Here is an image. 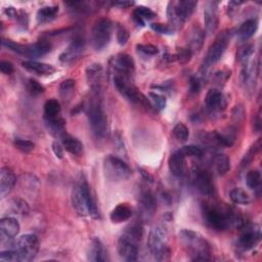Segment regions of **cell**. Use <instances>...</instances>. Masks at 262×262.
I'll use <instances>...</instances> for the list:
<instances>
[{
    "label": "cell",
    "instance_id": "6da1fadb",
    "mask_svg": "<svg viewBox=\"0 0 262 262\" xmlns=\"http://www.w3.org/2000/svg\"><path fill=\"white\" fill-rule=\"evenodd\" d=\"M179 239L192 261L210 260V245L202 235L190 230H182Z\"/></svg>",
    "mask_w": 262,
    "mask_h": 262
},
{
    "label": "cell",
    "instance_id": "7a4b0ae2",
    "mask_svg": "<svg viewBox=\"0 0 262 262\" xmlns=\"http://www.w3.org/2000/svg\"><path fill=\"white\" fill-rule=\"evenodd\" d=\"M71 201L73 208L82 217L91 216L99 218V210L93 200L88 184L85 181L77 183L73 186L71 193Z\"/></svg>",
    "mask_w": 262,
    "mask_h": 262
},
{
    "label": "cell",
    "instance_id": "3957f363",
    "mask_svg": "<svg viewBox=\"0 0 262 262\" xmlns=\"http://www.w3.org/2000/svg\"><path fill=\"white\" fill-rule=\"evenodd\" d=\"M87 117L93 134L97 138L106 137L108 133V117L104 110L100 92H93V97L87 107Z\"/></svg>",
    "mask_w": 262,
    "mask_h": 262
},
{
    "label": "cell",
    "instance_id": "277c9868",
    "mask_svg": "<svg viewBox=\"0 0 262 262\" xmlns=\"http://www.w3.org/2000/svg\"><path fill=\"white\" fill-rule=\"evenodd\" d=\"M148 246L156 260H169L170 249L168 247V235L164 226L157 225L151 231L148 240Z\"/></svg>",
    "mask_w": 262,
    "mask_h": 262
},
{
    "label": "cell",
    "instance_id": "5b68a950",
    "mask_svg": "<svg viewBox=\"0 0 262 262\" xmlns=\"http://www.w3.org/2000/svg\"><path fill=\"white\" fill-rule=\"evenodd\" d=\"M198 3L192 0H182V2H170L167 8V17L169 25L175 29L181 26L192 15Z\"/></svg>",
    "mask_w": 262,
    "mask_h": 262
},
{
    "label": "cell",
    "instance_id": "8992f818",
    "mask_svg": "<svg viewBox=\"0 0 262 262\" xmlns=\"http://www.w3.org/2000/svg\"><path fill=\"white\" fill-rule=\"evenodd\" d=\"M105 176L112 181L126 180L131 175L129 166L120 158L109 155L104 160Z\"/></svg>",
    "mask_w": 262,
    "mask_h": 262
},
{
    "label": "cell",
    "instance_id": "52a82bcc",
    "mask_svg": "<svg viewBox=\"0 0 262 262\" xmlns=\"http://www.w3.org/2000/svg\"><path fill=\"white\" fill-rule=\"evenodd\" d=\"M113 31V24L107 18L97 20L92 28L91 40L92 45L96 50L104 49L111 41Z\"/></svg>",
    "mask_w": 262,
    "mask_h": 262
},
{
    "label": "cell",
    "instance_id": "ba28073f",
    "mask_svg": "<svg viewBox=\"0 0 262 262\" xmlns=\"http://www.w3.org/2000/svg\"><path fill=\"white\" fill-rule=\"evenodd\" d=\"M14 249L17 250L21 261H32L39 250V241L35 235H24L14 244Z\"/></svg>",
    "mask_w": 262,
    "mask_h": 262
},
{
    "label": "cell",
    "instance_id": "9c48e42d",
    "mask_svg": "<svg viewBox=\"0 0 262 262\" xmlns=\"http://www.w3.org/2000/svg\"><path fill=\"white\" fill-rule=\"evenodd\" d=\"M261 240V228L257 223L244 224L241 227V234L237 241L238 249L249 251L256 247Z\"/></svg>",
    "mask_w": 262,
    "mask_h": 262
},
{
    "label": "cell",
    "instance_id": "30bf717a",
    "mask_svg": "<svg viewBox=\"0 0 262 262\" xmlns=\"http://www.w3.org/2000/svg\"><path fill=\"white\" fill-rule=\"evenodd\" d=\"M114 85L116 89L119 91V93L124 96L126 100H128L131 103H143L148 104L147 99H145L140 92L137 91V89L131 85L127 79V76L122 75H116L114 77Z\"/></svg>",
    "mask_w": 262,
    "mask_h": 262
},
{
    "label": "cell",
    "instance_id": "8fae6325",
    "mask_svg": "<svg viewBox=\"0 0 262 262\" xmlns=\"http://www.w3.org/2000/svg\"><path fill=\"white\" fill-rule=\"evenodd\" d=\"M227 45H228V35L224 32L221 35H219L216 38V40L210 45L205 58L206 66H204V67L208 68L211 64L217 62L225 52Z\"/></svg>",
    "mask_w": 262,
    "mask_h": 262
},
{
    "label": "cell",
    "instance_id": "7c38bea8",
    "mask_svg": "<svg viewBox=\"0 0 262 262\" xmlns=\"http://www.w3.org/2000/svg\"><path fill=\"white\" fill-rule=\"evenodd\" d=\"M138 243L133 240L128 239L124 235L118 241V253L121 258L126 261H136L139 256V247Z\"/></svg>",
    "mask_w": 262,
    "mask_h": 262
},
{
    "label": "cell",
    "instance_id": "4fadbf2b",
    "mask_svg": "<svg viewBox=\"0 0 262 262\" xmlns=\"http://www.w3.org/2000/svg\"><path fill=\"white\" fill-rule=\"evenodd\" d=\"M85 42L81 38H75L69 46L66 48L59 55V60L64 63H71L78 59L84 51Z\"/></svg>",
    "mask_w": 262,
    "mask_h": 262
},
{
    "label": "cell",
    "instance_id": "5bb4252c",
    "mask_svg": "<svg viewBox=\"0 0 262 262\" xmlns=\"http://www.w3.org/2000/svg\"><path fill=\"white\" fill-rule=\"evenodd\" d=\"M204 24L208 34H213L219 25L218 4L216 2L207 3L204 10Z\"/></svg>",
    "mask_w": 262,
    "mask_h": 262
},
{
    "label": "cell",
    "instance_id": "9a60e30c",
    "mask_svg": "<svg viewBox=\"0 0 262 262\" xmlns=\"http://www.w3.org/2000/svg\"><path fill=\"white\" fill-rule=\"evenodd\" d=\"M195 188L200 193L206 196H212L214 194V185L210 174L206 170H198L194 174L193 179Z\"/></svg>",
    "mask_w": 262,
    "mask_h": 262
},
{
    "label": "cell",
    "instance_id": "2e32d148",
    "mask_svg": "<svg viewBox=\"0 0 262 262\" xmlns=\"http://www.w3.org/2000/svg\"><path fill=\"white\" fill-rule=\"evenodd\" d=\"M113 68L123 76H129L136 69V63L133 56L127 53H119L113 58Z\"/></svg>",
    "mask_w": 262,
    "mask_h": 262
},
{
    "label": "cell",
    "instance_id": "e0dca14e",
    "mask_svg": "<svg viewBox=\"0 0 262 262\" xmlns=\"http://www.w3.org/2000/svg\"><path fill=\"white\" fill-rule=\"evenodd\" d=\"M205 105L211 113H218L225 110L227 106V101L225 95L221 91L217 89H210L207 92Z\"/></svg>",
    "mask_w": 262,
    "mask_h": 262
},
{
    "label": "cell",
    "instance_id": "ac0fdd59",
    "mask_svg": "<svg viewBox=\"0 0 262 262\" xmlns=\"http://www.w3.org/2000/svg\"><path fill=\"white\" fill-rule=\"evenodd\" d=\"M21 226L19 221L14 217H5L0 221V237L2 242L13 240L20 233Z\"/></svg>",
    "mask_w": 262,
    "mask_h": 262
},
{
    "label": "cell",
    "instance_id": "d6986e66",
    "mask_svg": "<svg viewBox=\"0 0 262 262\" xmlns=\"http://www.w3.org/2000/svg\"><path fill=\"white\" fill-rule=\"evenodd\" d=\"M16 182L17 177L13 170L8 167H3L0 170V195L2 198H6L13 190Z\"/></svg>",
    "mask_w": 262,
    "mask_h": 262
},
{
    "label": "cell",
    "instance_id": "ffe728a7",
    "mask_svg": "<svg viewBox=\"0 0 262 262\" xmlns=\"http://www.w3.org/2000/svg\"><path fill=\"white\" fill-rule=\"evenodd\" d=\"M87 81L92 88L93 92H101L102 90V77L103 67L100 63H91L86 69Z\"/></svg>",
    "mask_w": 262,
    "mask_h": 262
},
{
    "label": "cell",
    "instance_id": "44dd1931",
    "mask_svg": "<svg viewBox=\"0 0 262 262\" xmlns=\"http://www.w3.org/2000/svg\"><path fill=\"white\" fill-rule=\"evenodd\" d=\"M51 50V44L46 40H40L33 44L24 45V50L22 55L37 58L42 55H45Z\"/></svg>",
    "mask_w": 262,
    "mask_h": 262
},
{
    "label": "cell",
    "instance_id": "7402d4cb",
    "mask_svg": "<svg viewBox=\"0 0 262 262\" xmlns=\"http://www.w3.org/2000/svg\"><path fill=\"white\" fill-rule=\"evenodd\" d=\"M23 68L37 75H51L55 72V68L49 63L39 62L36 60H25L22 62Z\"/></svg>",
    "mask_w": 262,
    "mask_h": 262
},
{
    "label": "cell",
    "instance_id": "603a6c76",
    "mask_svg": "<svg viewBox=\"0 0 262 262\" xmlns=\"http://www.w3.org/2000/svg\"><path fill=\"white\" fill-rule=\"evenodd\" d=\"M168 166L170 172L176 176L181 177L185 172V157L180 153V151H176L169 157Z\"/></svg>",
    "mask_w": 262,
    "mask_h": 262
},
{
    "label": "cell",
    "instance_id": "cb8c5ba5",
    "mask_svg": "<svg viewBox=\"0 0 262 262\" xmlns=\"http://www.w3.org/2000/svg\"><path fill=\"white\" fill-rule=\"evenodd\" d=\"M87 259L90 261H106L107 258V251L105 249L104 244L97 238H94L88 248L87 252Z\"/></svg>",
    "mask_w": 262,
    "mask_h": 262
},
{
    "label": "cell",
    "instance_id": "d4e9b609",
    "mask_svg": "<svg viewBox=\"0 0 262 262\" xmlns=\"http://www.w3.org/2000/svg\"><path fill=\"white\" fill-rule=\"evenodd\" d=\"M133 214V208L128 204H119L112 210L110 214V219L113 223H122L129 220Z\"/></svg>",
    "mask_w": 262,
    "mask_h": 262
},
{
    "label": "cell",
    "instance_id": "484cf974",
    "mask_svg": "<svg viewBox=\"0 0 262 262\" xmlns=\"http://www.w3.org/2000/svg\"><path fill=\"white\" fill-rule=\"evenodd\" d=\"M140 207L143 214L146 217H151L154 214L157 206H156V200L152 192L150 191L142 192L140 196Z\"/></svg>",
    "mask_w": 262,
    "mask_h": 262
},
{
    "label": "cell",
    "instance_id": "4316f807",
    "mask_svg": "<svg viewBox=\"0 0 262 262\" xmlns=\"http://www.w3.org/2000/svg\"><path fill=\"white\" fill-rule=\"evenodd\" d=\"M61 145H62L63 149H66V151L69 152L72 155L80 156L83 153L82 143L78 139H76L70 135L64 134L62 136Z\"/></svg>",
    "mask_w": 262,
    "mask_h": 262
},
{
    "label": "cell",
    "instance_id": "83f0119b",
    "mask_svg": "<svg viewBox=\"0 0 262 262\" xmlns=\"http://www.w3.org/2000/svg\"><path fill=\"white\" fill-rule=\"evenodd\" d=\"M258 29V22L255 19H250L244 22L237 31V36L242 41L250 39Z\"/></svg>",
    "mask_w": 262,
    "mask_h": 262
},
{
    "label": "cell",
    "instance_id": "f1b7e54d",
    "mask_svg": "<svg viewBox=\"0 0 262 262\" xmlns=\"http://www.w3.org/2000/svg\"><path fill=\"white\" fill-rule=\"evenodd\" d=\"M45 122H46V127L48 131L53 137L61 139L62 136L66 134L64 131L66 121L61 117L57 116L55 118L45 119Z\"/></svg>",
    "mask_w": 262,
    "mask_h": 262
},
{
    "label": "cell",
    "instance_id": "f546056e",
    "mask_svg": "<svg viewBox=\"0 0 262 262\" xmlns=\"http://www.w3.org/2000/svg\"><path fill=\"white\" fill-rule=\"evenodd\" d=\"M205 40V33L200 28H194L191 31L190 39H189V47L188 49L193 53L198 52L203 46Z\"/></svg>",
    "mask_w": 262,
    "mask_h": 262
},
{
    "label": "cell",
    "instance_id": "4dcf8cb0",
    "mask_svg": "<svg viewBox=\"0 0 262 262\" xmlns=\"http://www.w3.org/2000/svg\"><path fill=\"white\" fill-rule=\"evenodd\" d=\"M156 16L157 15L155 12H153L151 9L144 7V6L138 7L134 12L135 20L142 26H145L146 21H150V20L154 19Z\"/></svg>",
    "mask_w": 262,
    "mask_h": 262
},
{
    "label": "cell",
    "instance_id": "1f68e13d",
    "mask_svg": "<svg viewBox=\"0 0 262 262\" xmlns=\"http://www.w3.org/2000/svg\"><path fill=\"white\" fill-rule=\"evenodd\" d=\"M58 14V7H44L41 8L37 13V21L40 24L48 23L55 19L56 15Z\"/></svg>",
    "mask_w": 262,
    "mask_h": 262
},
{
    "label": "cell",
    "instance_id": "d6a6232c",
    "mask_svg": "<svg viewBox=\"0 0 262 262\" xmlns=\"http://www.w3.org/2000/svg\"><path fill=\"white\" fill-rule=\"evenodd\" d=\"M230 198L233 203L238 205H248L251 201L248 192L241 187L234 188L230 193Z\"/></svg>",
    "mask_w": 262,
    "mask_h": 262
},
{
    "label": "cell",
    "instance_id": "836d02e7",
    "mask_svg": "<svg viewBox=\"0 0 262 262\" xmlns=\"http://www.w3.org/2000/svg\"><path fill=\"white\" fill-rule=\"evenodd\" d=\"M75 85L76 83H75V80L73 79H68L61 82L59 86V95L63 102H69L72 99Z\"/></svg>",
    "mask_w": 262,
    "mask_h": 262
},
{
    "label": "cell",
    "instance_id": "e575fe53",
    "mask_svg": "<svg viewBox=\"0 0 262 262\" xmlns=\"http://www.w3.org/2000/svg\"><path fill=\"white\" fill-rule=\"evenodd\" d=\"M60 104L57 100L51 99L48 100L44 105V118L45 119H51L59 116L60 113Z\"/></svg>",
    "mask_w": 262,
    "mask_h": 262
},
{
    "label": "cell",
    "instance_id": "d590c367",
    "mask_svg": "<svg viewBox=\"0 0 262 262\" xmlns=\"http://www.w3.org/2000/svg\"><path fill=\"white\" fill-rule=\"evenodd\" d=\"M215 167L219 175H225L231 170V159L223 154L215 157Z\"/></svg>",
    "mask_w": 262,
    "mask_h": 262
},
{
    "label": "cell",
    "instance_id": "8d00e7d4",
    "mask_svg": "<svg viewBox=\"0 0 262 262\" xmlns=\"http://www.w3.org/2000/svg\"><path fill=\"white\" fill-rule=\"evenodd\" d=\"M123 235L128 239L133 240L134 242L139 244L143 238V226L139 223H135L133 225L128 226Z\"/></svg>",
    "mask_w": 262,
    "mask_h": 262
},
{
    "label": "cell",
    "instance_id": "74e56055",
    "mask_svg": "<svg viewBox=\"0 0 262 262\" xmlns=\"http://www.w3.org/2000/svg\"><path fill=\"white\" fill-rule=\"evenodd\" d=\"M254 51H255V47L253 44H245L242 47H240L237 53V57L239 61H241L244 64L250 60Z\"/></svg>",
    "mask_w": 262,
    "mask_h": 262
},
{
    "label": "cell",
    "instance_id": "f35d334b",
    "mask_svg": "<svg viewBox=\"0 0 262 262\" xmlns=\"http://www.w3.org/2000/svg\"><path fill=\"white\" fill-rule=\"evenodd\" d=\"M173 135L178 142L185 143L189 137V130L184 124L178 123L173 128Z\"/></svg>",
    "mask_w": 262,
    "mask_h": 262
},
{
    "label": "cell",
    "instance_id": "ab89813d",
    "mask_svg": "<svg viewBox=\"0 0 262 262\" xmlns=\"http://www.w3.org/2000/svg\"><path fill=\"white\" fill-rule=\"evenodd\" d=\"M260 147H261V140H258L250 149L249 151L245 154L241 164H242V167H247L252 161L253 159L255 158V155L259 152L260 150Z\"/></svg>",
    "mask_w": 262,
    "mask_h": 262
},
{
    "label": "cell",
    "instance_id": "60d3db41",
    "mask_svg": "<svg viewBox=\"0 0 262 262\" xmlns=\"http://www.w3.org/2000/svg\"><path fill=\"white\" fill-rule=\"evenodd\" d=\"M246 182L249 188L256 189L261 183V174L258 170H250L246 175Z\"/></svg>",
    "mask_w": 262,
    "mask_h": 262
},
{
    "label": "cell",
    "instance_id": "b9f144b4",
    "mask_svg": "<svg viewBox=\"0 0 262 262\" xmlns=\"http://www.w3.org/2000/svg\"><path fill=\"white\" fill-rule=\"evenodd\" d=\"M12 209L15 214L18 215H27L29 213V205L22 199H14L12 201Z\"/></svg>",
    "mask_w": 262,
    "mask_h": 262
},
{
    "label": "cell",
    "instance_id": "7bdbcfd3",
    "mask_svg": "<svg viewBox=\"0 0 262 262\" xmlns=\"http://www.w3.org/2000/svg\"><path fill=\"white\" fill-rule=\"evenodd\" d=\"M180 153L184 157H190V158H200L203 156V150L199 147L190 145V146H185L181 148Z\"/></svg>",
    "mask_w": 262,
    "mask_h": 262
},
{
    "label": "cell",
    "instance_id": "ee69618b",
    "mask_svg": "<svg viewBox=\"0 0 262 262\" xmlns=\"http://www.w3.org/2000/svg\"><path fill=\"white\" fill-rule=\"evenodd\" d=\"M0 261L2 262H19L20 256L16 249L12 248L0 253Z\"/></svg>",
    "mask_w": 262,
    "mask_h": 262
},
{
    "label": "cell",
    "instance_id": "f6af8a7d",
    "mask_svg": "<svg viewBox=\"0 0 262 262\" xmlns=\"http://www.w3.org/2000/svg\"><path fill=\"white\" fill-rule=\"evenodd\" d=\"M14 146L22 153H30L35 148L34 143L27 140H22V139H16L14 142Z\"/></svg>",
    "mask_w": 262,
    "mask_h": 262
},
{
    "label": "cell",
    "instance_id": "bcb514c9",
    "mask_svg": "<svg viewBox=\"0 0 262 262\" xmlns=\"http://www.w3.org/2000/svg\"><path fill=\"white\" fill-rule=\"evenodd\" d=\"M149 96H150V100L153 102L155 108H157L158 110L165 109L166 104H167V101H166L165 96H163V95H161L157 92H150Z\"/></svg>",
    "mask_w": 262,
    "mask_h": 262
},
{
    "label": "cell",
    "instance_id": "7dc6e473",
    "mask_svg": "<svg viewBox=\"0 0 262 262\" xmlns=\"http://www.w3.org/2000/svg\"><path fill=\"white\" fill-rule=\"evenodd\" d=\"M27 88L28 91L32 94V95H38L44 92V87L36 80L34 79H29L28 80V84H27Z\"/></svg>",
    "mask_w": 262,
    "mask_h": 262
},
{
    "label": "cell",
    "instance_id": "c3c4849f",
    "mask_svg": "<svg viewBox=\"0 0 262 262\" xmlns=\"http://www.w3.org/2000/svg\"><path fill=\"white\" fill-rule=\"evenodd\" d=\"M192 55V52L188 48H179L177 53L175 54L176 60H178L180 63H186L190 60V57Z\"/></svg>",
    "mask_w": 262,
    "mask_h": 262
},
{
    "label": "cell",
    "instance_id": "681fc988",
    "mask_svg": "<svg viewBox=\"0 0 262 262\" xmlns=\"http://www.w3.org/2000/svg\"><path fill=\"white\" fill-rule=\"evenodd\" d=\"M151 28L160 34H172L174 29L170 25H165V24H160V23H153L151 24Z\"/></svg>",
    "mask_w": 262,
    "mask_h": 262
},
{
    "label": "cell",
    "instance_id": "f907efd6",
    "mask_svg": "<svg viewBox=\"0 0 262 262\" xmlns=\"http://www.w3.org/2000/svg\"><path fill=\"white\" fill-rule=\"evenodd\" d=\"M129 40V32L123 26H118L117 30V41L120 45H125Z\"/></svg>",
    "mask_w": 262,
    "mask_h": 262
},
{
    "label": "cell",
    "instance_id": "816d5d0a",
    "mask_svg": "<svg viewBox=\"0 0 262 262\" xmlns=\"http://www.w3.org/2000/svg\"><path fill=\"white\" fill-rule=\"evenodd\" d=\"M137 47L140 51H142L148 55H155L159 52L158 48L152 44H139Z\"/></svg>",
    "mask_w": 262,
    "mask_h": 262
},
{
    "label": "cell",
    "instance_id": "f5cc1de1",
    "mask_svg": "<svg viewBox=\"0 0 262 262\" xmlns=\"http://www.w3.org/2000/svg\"><path fill=\"white\" fill-rule=\"evenodd\" d=\"M0 71H2L6 75H12L15 71L14 64L8 60L0 61Z\"/></svg>",
    "mask_w": 262,
    "mask_h": 262
},
{
    "label": "cell",
    "instance_id": "db71d44e",
    "mask_svg": "<svg viewBox=\"0 0 262 262\" xmlns=\"http://www.w3.org/2000/svg\"><path fill=\"white\" fill-rule=\"evenodd\" d=\"M231 74H232V72H231V71H224V70H221V71H218V72H216V73H215V75H214V79H215L216 83L221 84V82H222V83H224V82H226V81H227V79L231 77Z\"/></svg>",
    "mask_w": 262,
    "mask_h": 262
},
{
    "label": "cell",
    "instance_id": "11a10c76",
    "mask_svg": "<svg viewBox=\"0 0 262 262\" xmlns=\"http://www.w3.org/2000/svg\"><path fill=\"white\" fill-rule=\"evenodd\" d=\"M201 90V82L196 77H190L189 80V91L193 94L198 93Z\"/></svg>",
    "mask_w": 262,
    "mask_h": 262
},
{
    "label": "cell",
    "instance_id": "9f6ffc18",
    "mask_svg": "<svg viewBox=\"0 0 262 262\" xmlns=\"http://www.w3.org/2000/svg\"><path fill=\"white\" fill-rule=\"evenodd\" d=\"M52 152L56 158H58V159L63 158V147L58 142L52 143Z\"/></svg>",
    "mask_w": 262,
    "mask_h": 262
},
{
    "label": "cell",
    "instance_id": "6f0895ef",
    "mask_svg": "<svg viewBox=\"0 0 262 262\" xmlns=\"http://www.w3.org/2000/svg\"><path fill=\"white\" fill-rule=\"evenodd\" d=\"M114 6L116 7H119L121 9H128L130 7H133L135 5L134 2H126V0H124V2H117V3H114L113 4Z\"/></svg>",
    "mask_w": 262,
    "mask_h": 262
},
{
    "label": "cell",
    "instance_id": "680465c9",
    "mask_svg": "<svg viewBox=\"0 0 262 262\" xmlns=\"http://www.w3.org/2000/svg\"><path fill=\"white\" fill-rule=\"evenodd\" d=\"M140 171H141V174L144 176V178H146L147 180H149V181H153L154 180V177L151 175V174H149L147 171H145V170H143V169H140Z\"/></svg>",
    "mask_w": 262,
    "mask_h": 262
}]
</instances>
